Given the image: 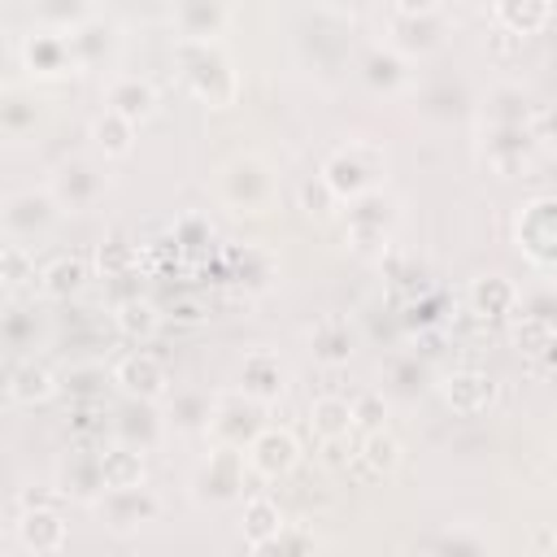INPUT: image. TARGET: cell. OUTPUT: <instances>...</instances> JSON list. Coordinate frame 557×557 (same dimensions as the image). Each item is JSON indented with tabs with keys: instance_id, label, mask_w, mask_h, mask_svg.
<instances>
[{
	"instance_id": "cell-3",
	"label": "cell",
	"mask_w": 557,
	"mask_h": 557,
	"mask_svg": "<svg viewBox=\"0 0 557 557\" xmlns=\"http://www.w3.org/2000/svg\"><path fill=\"white\" fill-rule=\"evenodd\" d=\"M218 200L235 213H265L274 205V170L257 152H239L218 170Z\"/></svg>"
},
{
	"instance_id": "cell-5",
	"label": "cell",
	"mask_w": 557,
	"mask_h": 557,
	"mask_svg": "<svg viewBox=\"0 0 557 557\" xmlns=\"http://www.w3.org/2000/svg\"><path fill=\"white\" fill-rule=\"evenodd\" d=\"M61 218V205L52 200L48 187H22L13 196H4L0 205V222H4V239L30 248L39 235H48Z\"/></svg>"
},
{
	"instance_id": "cell-39",
	"label": "cell",
	"mask_w": 557,
	"mask_h": 557,
	"mask_svg": "<svg viewBox=\"0 0 557 557\" xmlns=\"http://www.w3.org/2000/svg\"><path fill=\"white\" fill-rule=\"evenodd\" d=\"M74 405H104V370L100 366H70L65 370V383Z\"/></svg>"
},
{
	"instance_id": "cell-22",
	"label": "cell",
	"mask_w": 557,
	"mask_h": 557,
	"mask_svg": "<svg viewBox=\"0 0 557 557\" xmlns=\"http://www.w3.org/2000/svg\"><path fill=\"white\" fill-rule=\"evenodd\" d=\"M531 144H535V135H531L527 122H522V126H492V139H487V165H492L500 178H509V174H518V170L527 165Z\"/></svg>"
},
{
	"instance_id": "cell-47",
	"label": "cell",
	"mask_w": 557,
	"mask_h": 557,
	"mask_svg": "<svg viewBox=\"0 0 557 557\" xmlns=\"http://www.w3.org/2000/svg\"><path fill=\"white\" fill-rule=\"evenodd\" d=\"M387 383H392L400 396H413V392L426 383V366H422L418 357H396V361L387 366Z\"/></svg>"
},
{
	"instance_id": "cell-8",
	"label": "cell",
	"mask_w": 557,
	"mask_h": 557,
	"mask_svg": "<svg viewBox=\"0 0 557 557\" xmlns=\"http://www.w3.org/2000/svg\"><path fill=\"white\" fill-rule=\"evenodd\" d=\"M244 453L239 448H222V444H213V453L200 461V470H196V479H191V492H196V500H205V505H231L239 492H244Z\"/></svg>"
},
{
	"instance_id": "cell-40",
	"label": "cell",
	"mask_w": 557,
	"mask_h": 557,
	"mask_svg": "<svg viewBox=\"0 0 557 557\" xmlns=\"http://www.w3.org/2000/svg\"><path fill=\"white\" fill-rule=\"evenodd\" d=\"M252 557H318V540L305 527H283L270 544H257Z\"/></svg>"
},
{
	"instance_id": "cell-25",
	"label": "cell",
	"mask_w": 557,
	"mask_h": 557,
	"mask_svg": "<svg viewBox=\"0 0 557 557\" xmlns=\"http://www.w3.org/2000/svg\"><path fill=\"white\" fill-rule=\"evenodd\" d=\"M100 470H104V492H122V487H144L148 479V466H144V453L131 448V444H109L100 448Z\"/></svg>"
},
{
	"instance_id": "cell-42",
	"label": "cell",
	"mask_w": 557,
	"mask_h": 557,
	"mask_svg": "<svg viewBox=\"0 0 557 557\" xmlns=\"http://www.w3.org/2000/svg\"><path fill=\"white\" fill-rule=\"evenodd\" d=\"M174 248L178 252H209L213 248V222L205 218V213H183L178 222H174Z\"/></svg>"
},
{
	"instance_id": "cell-13",
	"label": "cell",
	"mask_w": 557,
	"mask_h": 557,
	"mask_svg": "<svg viewBox=\"0 0 557 557\" xmlns=\"http://www.w3.org/2000/svg\"><path fill=\"white\" fill-rule=\"evenodd\" d=\"M113 383L131 396V400H161L165 392H170V374H165V361L157 357V352H148V348H135V352H126V357H117V366H113Z\"/></svg>"
},
{
	"instance_id": "cell-29",
	"label": "cell",
	"mask_w": 557,
	"mask_h": 557,
	"mask_svg": "<svg viewBox=\"0 0 557 557\" xmlns=\"http://www.w3.org/2000/svg\"><path fill=\"white\" fill-rule=\"evenodd\" d=\"M309 352L322 361V366H344L352 357V331L344 318H322L313 322L309 331Z\"/></svg>"
},
{
	"instance_id": "cell-36",
	"label": "cell",
	"mask_w": 557,
	"mask_h": 557,
	"mask_svg": "<svg viewBox=\"0 0 557 557\" xmlns=\"http://www.w3.org/2000/svg\"><path fill=\"white\" fill-rule=\"evenodd\" d=\"M113 322H117V331H122V335H131V339H148V335L157 331L161 313H157V305H152V300H144V296H126V300H117Z\"/></svg>"
},
{
	"instance_id": "cell-24",
	"label": "cell",
	"mask_w": 557,
	"mask_h": 557,
	"mask_svg": "<svg viewBox=\"0 0 557 557\" xmlns=\"http://www.w3.org/2000/svg\"><path fill=\"white\" fill-rule=\"evenodd\" d=\"M309 426H313V435H318L326 448L344 444V440L352 435V426H357L352 400H344V396H318V400L309 405Z\"/></svg>"
},
{
	"instance_id": "cell-33",
	"label": "cell",
	"mask_w": 557,
	"mask_h": 557,
	"mask_svg": "<svg viewBox=\"0 0 557 557\" xmlns=\"http://www.w3.org/2000/svg\"><path fill=\"white\" fill-rule=\"evenodd\" d=\"M492 17L509 35H531L553 17V4H544V0H500V4H492Z\"/></svg>"
},
{
	"instance_id": "cell-23",
	"label": "cell",
	"mask_w": 557,
	"mask_h": 557,
	"mask_svg": "<svg viewBox=\"0 0 557 557\" xmlns=\"http://www.w3.org/2000/svg\"><path fill=\"white\" fill-rule=\"evenodd\" d=\"M57 374L44 366V361H35V357H22L13 370H9V400L13 405H44V400H52L57 396Z\"/></svg>"
},
{
	"instance_id": "cell-2",
	"label": "cell",
	"mask_w": 557,
	"mask_h": 557,
	"mask_svg": "<svg viewBox=\"0 0 557 557\" xmlns=\"http://www.w3.org/2000/svg\"><path fill=\"white\" fill-rule=\"evenodd\" d=\"M383 174H387V152H383V144H370V139H348L322 161L326 187L335 191V200H348V205L370 191H383L379 187Z\"/></svg>"
},
{
	"instance_id": "cell-48",
	"label": "cell",
	"mask_w": 557,
	"mask_h": 557,
	"mask_svg": "<svg viewBox=\"0 0 557 557\" xmlns=\"http://www.w3.org/2000/svg\"><path fill=\"white\" fill-rule=\"evenodd\" d=\"M352 418H357V426L370 435V431H383V418H387V400H383V392H361L357 400H352Z\"/></svg>"
},
{
	"instance_id": "cell-16",
	"label": "cell",
	"mask_w": 557,
	"mask_h": 557,
	"mask_svg": "<svg viewBox=\"0 0 557 557\" xmlns=\"http://www.w3.org/2000/svg\"><path fill=\"white\" fill-rule=\"evenodd\" d=\"M157 104H161V96H157V87H152V78H144V74H113L109 83H104V109H113V113H122L126 122H148L152 113H157Z\"/></svg>"
},
{
	"instance_id": "cell-21",
	"label": "cell",
	"mask_w": 557,
	"mask_h": 557,
	"mask_svg": "<svg viewBox=\"0 0 557 557\" xmlns=\"http://www.w3.org/2000/svg\"><path fill=\"white\" fill-rule=\"evenodd\" d=\"M361 78H366L370 91L392 96V91H400V87L409 83V61H405V52H396L392 44H374V48L361 57Z\"/></svg>"
},
{
	"instance_id": "cell-15",
	"label": "cell",
	"mask_w": 557,
	"mask_h": 557,
	"mask_svg": "<svg viewBox=\"0 0 557 557\" xmlns=\"http://www.w3.org/2000/svg\"><path fill=\"white\" fill-rule=\"evenodd\" d=\"M248 466L261 474V479H283V474H292L296 470V461H300V444H296V435L287 431V426H265L252 444H248Z\"/></svg>"
},
{
	"instance_id": "cell-9",
	"label": "cell",
	"mask_w": 557,
	"mask_h": 557,
	"mask_svg": "<svg viewBox=\"0 0 557 557\" xmlns=\"http://www.w3.org/2000/svg\"><path fill=\"white\" fill-rule=\"evenodd\" d=\"M22 65L35 78H61V74H74L83 61H78V48H74L70 30L39 26V30H30L22 39Z\"/></svg>"
},
{
	"instance_id": "cell-26",
	"label": "cell",
	"mask_w": 557,
	"mask_h": 557,
	"mask_svg": "<svg viewBox=\"0 0 557 557\" xmlns=\"http://www.w3.org/2000/svg\"><path fill=\"white\" fill-rule=\"evenodd\" d=\"M174 26H178V39H218L222 26L231 22V9L226 4H209V0H191V4H174Z\"/></svg>"
},
{
	"instance_id": "cell-30",
	"label": "cell",
	"mask_w": 557,
	"mask_h": 557,
	"mask_svg": "<svg viewBox=\"0 0 557 557\" xmlns=\"http://www.w3.org/2000/svg\"><path fill=\"white\" fill-rule=\"evenodd\" d=\"M83 278H87V265H83V257H70V252H61L48 265H39V292L48 300H70L83 287Z\"/></svg>"
},
{
	"instance_id": "cell-12",
	"label": "cell",
	"mask_w": 557,
	"mask_h": 557,
	"mask_svg": "<svg viewBox=\"0 0 557 557\" xmlns=\"http://www.w3.org/2000/svg\"><path fill=\"white\" fill-rule=\"evenodd\" d=\"M392 222H396V205H392V196L370 191V196L352 200V205H348V239H352V248H357V252H374V248H383L387 235H392Z\"/></svg>"
},
{
	"instance_id": "cell-32",
	"label": "cell",
	"mask_w": 557,
	"mask_h": 557,
	"mask_svg": "<svg viewBox=\"0 0 557 557\" xmlns=\"http://www.w3.org/2000/svg\"><path fill=\"white\" fill-rule=\"evenodd\" d=\"M91 144L104 152V157H126L135 148V122H126L122 113L113 109H100L91 117Z\"/></svg>"
},
{
	"instance_id": "cell-18",
	"label": "cell",
	"mask_w": 557,
	"mask_h": 557,
	"mask_svg": "<svg viewBox=\"0 0 557 557\" xmlns=\"http://www.w3.org/2000/svg\"><path fill=\"white\" fill-rule=\"evenodd\" d=\"M13 535H17V544L26 548V553H57L61 544H65V522H61V513L52 509V505H39V500H26V509H22V518H17V527H13Z\"/></svg>"
},
{
	"instance_id": "cell-28",
	"label": "cell",
	"mask_w": 557,
	"mask_h": 557,
	"mask_svg": "<svg viewBox=\"0 0 557 557\" xmlns=\"http://www.w3.org/2000/svg\"><path fill=\"white\" fill-rule=\"evenodd\" d=\"M35 122H39V100H35V91H26V87H4V91H0V131H4L9 139H26V135L35 131Z\"/></svg>"
},
{
	"instance_id": "cell-35",
	"label": "cell",
	"mask_w": 557,
	"mask_h": 557,
	"mask_svg": "<svg viewBox=\"0 0 557 557\" xmlns=\"http://www.w3.org/2000/svg\"><path fill=\"white\" fill-rule=\"evenodd\" d=\"M226 270H231V278H239L248 287H265L274 278V257L265 248H257V244H244V248L226 252Z\"/></svg>"
},
{
	"instance_id": "cell-31",
	"label": "cell",
	"mask_w": 557,
	"mask_h": 557,
	"mask_svg": "<svg viewBox=\"0 0 557 557\" xmlns=\"http://www.w3.org/2000/svg\"><path fill=\"white\" fill-rule=\"evenodd\" d=\"M518 305V287L505 274H483L470 283V309L483 318H505Z\"/></svg>"
},
{
	"instance_id": "cell-41",
	"label": "cell",
	"mask_w": 557,
	"mask_h": 557,
	"mask_svg": "<svg viewBox=\"0 0 557 557\" xmlns=\"http://www.w3.org/2000/svg\"><path fill=\"white\" fill-rule=\"evenodd\" d=\"M0 278H4L9 300L17 296V287H22L26 278H39V274H35V257H30V248L4 239V248H0Z\"/></svg>"
},
{
	"instance_id": "cell-37",
	"label": "cell",
	"mask_w": 557,
	"mask_h": 557,
	"mask_svg": "<svg viewBox=\"0 0 557 557\" xmlns=\"http://www.w3.org/2000/svg\"><path fill=\"white\" fill-rule=\"evenodd\" d=\"M431 557H492V544L470 527H453L431 540Z\"/></svg>"
},
{
	"instance_id": "cell-17",
	"label": "cell",
	"mask_w": 557,
	"mask_h": 557,
	"mask_svg": "<svg viewBox=\"0 0 557 557\" xmlns=\"http://www.w3.org/2000/svg\"><path fill=\"white\" fill-rule=\"evenodd\" d=\"M283 387H287V366L278 361V352L252 348L244 357V366H239V392L252 396L257 405H270V400L283 396Z\"/></svg>"
},
{
	"instance_id": "cell-38",
	"label": "cell",
	"mask_w": 557,
	"mask_h": 557,
	"mask_svg": "<svg viewBox=\"0 0 557 557\" xmlns=\"http://www.w3.org/2000/svg\"><path fill=\"white\" fill-rule=\"evenodd\" d=\"M0 331H4V344H9L13 352H26V348H35V335H39L35 309H26V305L9 300V309H4V322H0Z\"/></svg>"
},
{
	"instance_id": "cell-49",
	"label": "cell",
	"mask_w": 557,
	"mask_h": 557,
	"mask_svg": "<svg viewBox=\"0 0 557 557\" xmlns=\"http://www.w3.org/2000/svg\"><path fill=\"white\" fill-rule=\"evenodd\" d=\"M170 318L196 322V318H205V309H200V300H174V305H170Z\"/></svg>"
},
{
	"instance_id": "cell-43",
	"label": "cell",
	"mask_w": 557,
	"mask_h": 557,
	"mask_svg": "<svg viewBox=\"0 0 557 557\" xmlns=\"http://www.w3.org/2000/svg\"><path fill=\"white\" fill-rule=\"evenodd\" d=\"M135 261H139V252H135L122 235H113V239H104V244L96 248V265H100L104 278H131Z\"/></svg>"
},
{
	"instance_id": "cell-27",
	"label": "cell",
	"mask_w": 557,
	"mask_h": 557,
	"mask_svg": "<svg viewBox=\"0 0 557 557\" xmlns=\"http://www.w3.org/2000/svg\"><path fill=\"white\" fill-rule=\"evenodd\" d=\"M396 466H400V444H396L392 431H370V435L361 440V448L352 453V470H357L361 479H383V474H392Z\"/></svg>"
},
{
	"instance_id": "cell-11",
	"label": "cell",
	"mask_w": 557,
	"mask_h": 557,
	"mask_svg": "<svg viewBox=\"0 0 557 557\" xmlns=\"http://www.w3.org/2000/svg\"><path fill=\"white\" fill-rule=\"evenodd\" d=\"M57 492H61V496H74V500L96 505V500L104 496L100 448H87V444L65 448V453H61V461H57Z\"/></svg>"
},
{
	"instance_id": "cell-46",
	"label": "cell",
	"mask_w": 557,
	"mask_h": 557,
	"mask_svg": "<svg viewBox=\"0 0 557 557\" xmlns=\"http://www.w3.org/2000/svg\"><path fill=\"white\" fill-rule=\"evenodd\" d=\"M296 196H300V209H305L309 218H326V213L335 209V191L326 187V178H322V174L300 178V183H296Z\"/></svg>"
},
{
	"instance_id": "cell-44",
	"label": "cell",
	"mask_w": 557,
	"mask_h": 557,
	"mask_svg": "<svg viewBox=\"0 0 557 557\" xmlns=\"http://www.w3.org/2000/svg\"><path fill=\"white\" fill-rule=\"evenodd\" d=\"M513 344H518L522 352H531V357H544V352L557 344V335H553V326H548L544 318H522V322L513 326Z\"/></svg>"
},
{
	"instance_id": "cell-10",
	"label": "cell",
	"mask_w": 557,
	"mask_h": 557,
	"mask_svg": "<svg viewBox=\"0 0 557 557\" xmlns=\"http://www.w3.org/2000/svg\"><path fill=\"white\" fill-rule=\"evenodd\" d=\"M513 231H518V248L535 265H544V270L557 265V196H535L518 213V226Z\"/></svg>"
},
{
	"instance_id": "cell-14",
	"label": "cell",
	"mask_w": 557,
	"mask_h": 557,
	"mask_svg": "<svg viewBox=\"0 0 557 557\" xmlns=\"http://www.w3.org/2000/svg\"><path fill=\"white\" fill-rule=\"evenodd\" d=\"M96 513L109 531H135L161 513V500L148 487H122V492H104L96 500Z\"/></svg>"
},
{
	"instance_id": "cell-19",
	"label": "cell",
	"mask_w": 557,
	"mask_h": 557,
	"mask_svg": "<svg viewBox=\"0 0 557 557\" xmlns=\"http://www.w3.org/2000/svg\"><path fill=\"white\" fill-rule=\"evenodd\" d=\"M440 396H444V405H448L453 413L474 418V413H483V409L496 400V383H492V374H483V370H457V374H448V379L440 383Z\"/></svg>"
},
{
	"instance_id": "cell-6",
	"label": "cell",
	"mask_w": 557,
	"mask_h": 557,
	"mask_svg": "<svg viewBox=\"0 0 557 557\" xmlns=\"http://www.w3.org/2000/svg\"><path fill=\"white\" fill-rule=\"evenodd\" d=\"M261 409H265V405H257V400L244 396L239 387H235V392H222V396L213 400V409H209V426H205V431L213 435V444L248 453V444L265 431Z\"/></svg>"
},
{
	"instance_id": "cell-1",
	"label": "cell",
	"mask_w": 557,
	"mask_h": 557,
	"mask_svg": "<svg viewBox=\"0 0 557 557\" xmlns=\"http://www.w3.org/2000/svg\"><path fill=\"white\" fill-rule=\"evenodd\" d=\"M174 61H178V74H183V83L196 100H205L213 109L235 104L239 74H235V61L226 57V48L218 39H178Z\"/></svg>"
},
{
	"instance_id": "cell-45",
	"label": "cell",
	"mask_w": 557,
	"mask_h": 557,
	"mask_svg": "<svg viewBox=\"0 0 557 557\" xmlns=\"http://www.w3.org/2000/svg\"><path fill=\"white\" fill-rule=\"evenodd\" d=\"M527 122V96L518 87L492 91V126H522Z\"/></svg>"
},
{
	"instance_id": "cell-4",
	"label": "cell",
	"mask_w": 557,
	"mask_h": 557,
	"mask_svg": "<svg viewBox=\"0 0 557 557\" xmlns=\"http://www.w3.org/2000/svg\"><path fill=\"white\" fill-rule=\"evenodd\" d=\"M387 44L396 52H435L448 39V9L418 0V4H387Z\"/></svg>"
},
{
	"instance_id": "cell-34",
	"label": "cell",
	"mask_w": 557,
	"mask_h": 557,
	"mask_svg": "<svg viewBox=\"0 0 557 557\" xmlns=\"http://www.w3.org/2000/svg\"><path fill=\"white\" fill-rule=\"evenodd\" d=\"M278 531H283L278 505H274L270 496H248V500H244V540H248V548L270 544Z\"/></svg>"
},
{
	"instance_id": "cell-20",
	"label": "cell",
	"mask_w": 557,
	"mask_h": 557,
	"mask_svg": "<svg viewBox=\"0 0 557 557\" xmlns=\"http://www.w3.org/2000/svg\"><path fill=\"white\" fill-rule=\"evenodd\" d=\"M109 426H113V440H117V444H131V448H139V453H148V448L161 440V418L152 413L148 400H131L126 409H113Z\"/></svg>"
},
{
	"instance_id": "cell-7",
	"label": "cell",
	"mask_w": 557,
	"mask_h": 557,
	"mask_svg": "<svg viewBox=\"0 0 557 557\" xmlns=\"http://www.w3.org/2000/svg\"><path fill=\"white\" fill-rule=\"evenodd\" d=\"M104 187H109L104 170L96 161H87V157H70V161H61L48 174V191L61 205V213H87V209H96L104 200Z\"/></svg>"
}]
</instances>
